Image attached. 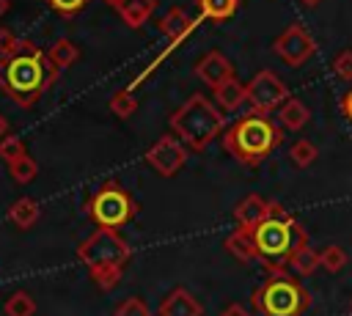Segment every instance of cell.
Segmentation results:
<instances>
[{
  "label": "cell",
  "instance_id": "obj_1",
  "mask_svg": "<svg viewBox=\"0 0 352 316\" xmlns=\"http://www.w3.org/2000/svg\"><path fill=\"white\" fill-rule=\"evenodd\" d=\"M60 69H55L44 49L33 41L19 38L11 55L0 58V91L19 107H33L50 85H55Z\"/></svg>",
  "mask_w": 352,
  "mask_h": 316
},
{
  "label": "cell",
  "instance_id": "obj_2",
  "mask_svg": "<svg viewBox=\"0 0 352 316\" xmlns=\"http://www.w3.org/2000/svg\"><path fill=\"white\" fill-rule=\"evenodd\" d=\"M253 236V245L258 250V261L264 264L267 275H280L289 272V261L292 256L308 245V234L300 225V220H294L283 206L270 214L267 220H261L258 225L248 228Z\"/></svg>",
  "mask_w": 352,
  "mask_h": 316
},
{
  "label": "cell",
  "instance_id": "obj_3",
  "mask_svg": "<svg viewBox=\"0 0 352 316\" xmlns=\"http://www.w3.org/2000/svg\"><path fill=\"white\" fill-rule=\"evenodd\" d=\"M77 258L85 264L91 280L99 289L110 291L124 278V269H126V264L132 258V247L124 242V236L118 231L96 228L88 239L80 242Z\"/></svg>",
  "mask_w": 352,
  "mask_h": 316
},
{
  "label": "cell",
  "instance_id": "obj_4",
  "mask_svg": "<svg viewBox=\"0 0 352 316\" xmlns=\"http://www.w3.org/2000/svg\"><path fill=\"white\" fill-rule=\"evenodd\" d=\"M283 140V132L267 118V115H258V113H250L245 118H239L234 126L226 129L223 135V148L239 159L242 165H258L261 159H267L272 154L275 146H280Z\"/></svg>",
  "mask_w": 352,
  "mask_h": 316
},
{
  "label": "cell",
  "instance_id": "obj_5",
  "mask_svg": "<svg viewBox=\"0 0 352 316\" xmlns=\"http://www.w3.org/2000/svg\"><path fill=\"white\" fill-rule=\"evenodd\" d=\"M226 126L223 113L201 93H192L182 107L173 110L170 115V129L173 135L192 151H204Z\"/></svg>",
  "mask_w": 352,
  "mask_h": 316
},
{
  "label": "cell",
  "instance_id": "obj_6",
  "mask_svg": "<svg viewBox=\"0 0 352 316\" xmlns=\"http://www.w3.org/2000/svg\"><path fill=\"white\" fill-rule=\"evenodd\" d=\"M308 308L311 294L292 272L270 275L253 291V311L261 316H302Z\"/></svg>",
  "mask_w": 352,
  "mask_h": 316
},
{
  "label": "cell",
  "instance_id": "obj_7",
  "mask_svg": "<svg viewBox=\"0 0 352 316\" xmlns=\"http://www.w3.org/2000/svg\"><path fill=\"white\" fill-rule=\"evenodd\" d=\"M85 214L94 220L96 228H110V231H121L135 214H138V203L129 195V190H124L118 181H104L88 201H85Z\"/></svg>",
  "mask_w": 352,
  "mask_h": 316
},
{
  "label": "cell",
  "instance_id": "obj_8",
  "mask_svg": "<svg viewBox=\"0 0 352 316\" xmlns=\"http://www.w3.org/2000/svg\"><path fill=\"white\" fill-rule=\"evenodd\" d=\"M245 88H248V104H250L253 113H258V115L272 113L275 107H280V104L289 99L286 82H283L275 71H270V69H261L258 74H253V80H250Z\"/></svg>",
  "mask_w": 352,
  "mask_h": 316
},
{
  "label": "cell",
  "instance_id": "obj_9",
  "mask_svg": "<svg viewBox=\"0 0 352 316\" xmlns=\"http://www.w3.org/2000/svg\"><path fill=\"white\" fill-rule=\"evenodd\" d=\"M272 52H275L283 63H289V66H302L305 60L314 58L316 41L311 38V33H308L300 22H294V25H289V27L272 41Z\"/></svg>",
  "mask_w": 352,
  "mask_h": 316
},
{
  "label": "cell",
  "instance_id": "obj_10",
  "mask_svg": "<svg viewBox=\"0 0 352 316\" xmlns=\"http://www.w3.org/2000/svg\"><path fill=\"white\" fill-rule=\"evenodd\" d=\"M146 162L160 173V176H173L184 162H187V148L179 137L173 135H162L148 151H146Z\"/></svg>",
  "mask_w": 352,
  "mask_h": 316
},
{
  "label": "cell",
  "instance_id": "obj_11",
  "mask_svg": "<svg viewBox=\"0 0 352 316\" xmlns=\"http://www.w3.org/2000/svg\"><path fill=\"white\" fill-rule=\"evenodd\" d=\"M195 74H198V80H201L204 85H209V88L214 91V88H220L223 82L234 80V66H231V60H228L223 52L212 49V52H206V55L195 63Z\"/></svg>",
  "mask_w": 352,
  "mask_h": 316
},
{
  "label": "cell",
  "instance_id": "obj_12",
  "mask_svg": "<svg viewBox=\"0 0 352 316\" xmlns=\"http://www.w3.org/2000/svg\"><path fill=\"white\" fill-rule=\"evenodd\" d=\"M280 209V203L278 201H270V198H261V195H245L239 203H236V209H234V220H236V225L239 228H253V225H258L261 220H267L270 214H275Z\"/></svg>",
  "mask_w": 352,
  "mask_h": 316
},
{
  "label": "cell",
  "instance_id": "obj_13",
  "mask_svg": "<svg viewBox=\"0 0 352 316\" xmlns=\"http://www.w3.org/2000/svg\"><path fill=\"white\" fill-rule=\"evenodd\" d=\"M157 27H160V33L168 38V47L176 49V47L198 27V19H192L184 8H170V11L157 22Z\"/></svg>",
  "mask_w": 352,
  "mask_h": 316
},
{
  "label": "cell",
  "instance_id": "obj_14",
  "mask_svg": "<svg viewBox=\"0 0 352 316\" xmlns=\"http://www.w3.org/2000/svg\"><path fill=\"white\" fill-rule=\"evenodd\" d=\"M160 316H204V308L201 302L182 286L170 289L162 300H160V308H157Z\"/></svg>",
  "mask_w": 352,
  "mask_h": 316
},
{
  "label": "cell",
  "instance_id": "obj_15",
  "mask_svg": "<svg viewBox=\"0 0 352 316\" xmlns=\"http://www.w3.org/2000/svg\"><path fill=\"white\" fill-rule=\"evenodd\" d=\"M154 8H157V0H121V3L116 5V11L121 14L124 25L132 27V30L143 27V25L151 19Z\"/></svg>",
  "mask_w": 352,
  "mask_h": 316
},
{
  "label": "cell",
  "instance_id": "obj_16",
  "mask_svg": "<svg viewBox=\"0 0 352 316\" xmlns=\"http://www.w3.org/2000/svg\"><path fill=\"white\" fill-rule=\"evenodd\" d=\"M38 217H41V209H38V203H36L33 198H28V195L16 198V201L8 206V220H11L19 231L33 228V225L38 223Z\"/></svg>",
  "mask_w": 352,
  "mask_h": 316
},
{
  "label": "cell",
  "instance_id": "obj_17",
  "mask_svg": "<svg viewBox=\"0 0 352 316\" xmlns=\"http://www.w3.org/2000/svg\"><path fill=\"white\" fill-rule=\"evenodd\" d=\"M226 250H228V256H234V258L242 261V264L258 261V250H256L253 236H250L248 228H236L231 236H226Z\"/></svg>",
  "mask_w": 352,
  "mask_h": 316
},
{
  "label": "cell",
  "instance_id": "obj_18",
  "mask_svg": "<svg viewBox=\"0 0 352 316\" xmlns=\"http://www.w3.org/2000/svg\"><path fill=\"white\" fill-rule=\"evenodd\" d=\"M278 118H280V124H283L286 129L297 132V129H302V126L311 121V110L305 107V102H300V99L289 96V99L280 104V110H278Z\"/></svg>",
  "mask_w": 352,
  "mask_h": 316
},
{
  "label": "cell",
  "instance_id": "obj_19",
  "mask_svg": "<svg viewBox=\"0 0 352 316\" xmlns=\"http://www.w3.org/2000/svg\"><path fill=\"white\" fill-rule=\"evenodd\" d=\"M44 52H47V58H50V63L55 69H69L80 58V47L74 41H69V38H55L52 47L44 49Z\"/></svg>",
  "mask_w": 352,
  "mask_h": 316
},
{
  "label": "cell",
  "instance_id": "obj_20",
  "mask_svg": "<svg viewBox=\"0 0 352 316\" xmlns=\"http://www.w3.org/2000/svg\"><path fill=\"white\" fill-rule=\"evenodd\" d=\"M214 99L223 110H236L242 102H248V88L234 77V80L223 82L220 88H214Z\"/></svg>",
  "mask_w": 352,
  "mask_h": 316
},
{
  "label": "cell",
  "instance_id": "obj_21",
  "mask_svg": "<svg viewBox=\"0 0 352 316\" xmlns=\"http://www.w3.org/2000/svg\"><path fill=\"white\" fill-rule=\"evenodd\" d=\"M239 0H198L201 16L204 19H214V22H226L236 14Z\"/></svg>",
  "mask_w": 352,
  "mask_h": 316
},
{
  "label": "cell",
  "instance_id": "obj_22",
  "mask_svg": "<svg viewBox=\"0 0 352 316\" xmlns=\"http://www.w3.org/2000/svg\"><path fill=\"white\" fill-rule=\"evenodd\" d=\"M322 264H319V253L314 250V247H300L294 256H292V261H289V269L294 272V275H300V278H308V275H314L316 269H319Z\"/></svg>",
  "mask_w": 352,
  "mask_h": 316
},
{
  "label": "cell",
  "instance_id": "obj_23",
  "mask_svg": "<svg viewBox=\"0 0 352 316\" xmlns=\"http://www.w3.org/2000/svg\"><path fill=\"white\" fill-rule=\"evenodd\" d=\"M8 173L16 184H30L36 176H38V162L30 157V154H22L19 159L8 162Z\"/></svg>",
  "mask_w": 352,
  "mask_h": 316
},
{
  "label": "cell",
  "instance_id": "obj_24",
  "mask_svg": "<svg viewBox=\"0 0 352 316\" xmlns=\"http://www.w3.org/2000/svg\"><path fill=\"white\" fill-rule=\"evenodd\" d=\"M107 107H110V113H113V115H118V118H129V115L138 110V99L132 96V91H129V88H118V91L110 96Z\"/></svg>",
  "mask_w": 352,
  "mask_h": 316
},
{
  "label": "cell",
  "instance_id": "obj_25",
  "mask_svg": "<svg viewBox=\"0 0 352 316\" xmlns=\"http://www.w3.org/2000/svg\"><path fill=\"white\" fill-rule=\"evenodd\" d=\"M6 316H33L36 313V300L28 291H14L6 300Z\"/></svg>",
  "mask_w": 352,
  "mask_h": 316
},
{
  "label": "cell",
  "instance_id": "obj_26",
  "mask_svg": "<svg viewBox=\"0 0 352 316\" xmlns=\"http://www.w3.org/2000/svg\"><path fill=\"white\" fill-rule=\"evenodd\" d=\"M316 146L311 143V140H297L292 148H289V159L297 165V168H308V165H314V159H316Z\"/></svg>",
  "mask_w": 352,
  "mask_h": 316
},
{
  "label": "cell",
  "instance_id": "obj_27",
  "mask_svg": "<svg viewBox=\"0 0 352 316\" xmlns=\"http://www.w3.org/2000/svg\"><path fill=\"white\" fill-rule=\"evenodd\" d=\"M319 264L324 272H341L346 267V253L338 247V245H327L322 253H319Z\"/></svg>",
  "mask_w": 352,
  "mask_h": 316
},
{
  "label": "cell",
  "instance_id": "obj_28",
  "mask_svg": "<svg viewBox=\"0 0 352 316\" xmlns=\"http://www.w3.org/2000/svg\"><path fill=\"white\" fill-rule=\"evenodd\" d=\"M22 154H28L22 137H16V135H6V137L0 140V159H3L6 165L14 162V159H19Z\"/></svg>",
  "mask_w": 352,
  "mask_h": 316
},
{
  "label": "cell",
  "instance_id": "obj_29",
  "mask_svg": "<svg viewBox=\"0 0 352 316\" xmlns=\"http://www.w3.org/2000/svg\"><path fill=\"white\" fill-rule=\"evenodd\" d=\"M333 74L344 82H352V49H341L333 58Z\"/></svg>",
  "mask_w": 352,
  "mask_h": 316
},
{
  "label": "cell",
  "instance_id": "obj_30",
  "mask_svg": "<svg viewBox=\"0 0 352 316\" xmlns=\"http://www.w3.org/2000/svg\"><path fill=\"white\" fill-rule=\"evenodd\" d=\"M116 316H151V308L140 297H129L116 308Z\"/></svg>",
  "mask_w": 352,
  "mask_h": 316
},
{
  "label": "cell",
  "instance_id": "obj_31",
  "mask_svg": "<svg viewBox=\"0 0 352 316\" xmlns=\"http://www.w3.org/2000/svg\"><path fill=\"white\" fill-rule=\"evenodd\" d=\"M85 3L88 0H47V5L55 11V14H60V16H77L82 8H85Z\"/></svg>",
  "mask_w": 352,
  "mask_h": 316
},
{
  "label": "cell",
  "instance_id": "obj_32",
  "mask_svg": "<svg viewBox=\"0 0 352 316\" xmlns=\"http://www.w3.org/2000/svg\"><path fill=\"white\" fill-rule=\"evenodd\" d=\"M16 47H19V38H16L11 30L0 27V58H3V55H11Z\"/></svg>",
  "mask_w": 352,
  "mask_h": 316
},
{
  "label": "cell",
  "instance_id": "obj_33",
  "mask_svg": "<svg viewBox=\"0 0 352 316\" xmlns=\"http://www.w3.org/2000/svg\"><path fill=\"white\" fill-rule=\"evenodd\" d=\"M220 316H253V313H250L245 305H239V302H236V305H228V308H226Z\"/></svg>",
  "mask_w": 352,
  "mask_h": 316
},
{
  "label": "cell",
  "instance_id": "obj_34",
  "mask_svg": "<svg viewBox=\"0 0 352 316\" xmlns=\"http://www.w3.org/2000/svg\"><path fill=\"white\" fill-rule=\"evenodd\" d=\"M341 110H344V115L352 121V91L344 93V99H341Z\"/></svg>",
  "mask_w": 352,
  "mask_h": 316
},
{
  "label": "cell",
  "instance_id": "obj_35",
  "mask_svg": "<svg viewBox=\"0 0 352 316\" xmlns=\"http://www.w3.org/2000/svg\"><path fill=\"white\" fill-rule=\"evenodd\" d=\"M6 135H8V124H6V118L0 115V140H3Z\"/></svg>",
  "mask_w": 352,
  "mask_h": 316
},
{
  "label": "cell",
  "instance_id": "obj_36",
  "mask_svg": "<svg viewBox=\"0 0 352 316\" xmlns=\"http://www.w3.org/2000/svg\"><path fill=\"white\" fill-rule=\"evenodd\" d=\"M8 5H11V3H8V0H0V16H3V14H6V11H8Z\"/></svg>",
  "mask_w": 352,
  "mask_h": 316
},
{
  "label": "cell",
  "instance_id": "obj_37",
  "mask_svg": "<svg viewBox=\"0 0 352 316\" xmlns=\"http://www.w3.org/2000/svg\"><path fill=\"white\" fill-rule=\"evenodd\" d=\"M300 3H302V5H308V8H311V5H319V3H322V0H300Z\"/></svg>",
  "mask_w": 352,
  "mask_h": 316
},
{
  "label": "cell",
  "instance_id": "obj_38",
  "mask_svg": "<svg viewBox=\"0 0 352 316\" xmlns=\"http://www.w3.org/2000/svg\"><path fill=\"white\" fill-rule=\"evenodd\" d=\"M104 3H110V5H118V3H121V0H104Z\"/></svg>",
  "mask_w": 352,
  "mask_h": 316
},
{
  "label": "cell",
  "instance_id": "obj_39",
  "mask_svg": "<svg viewBox=\"0 0 352 316\" xmlns=\"http://www.w3.org/2000/svg\"><path fill=\"white\" fill-rule=\"evenodd\" d=\"M349 313H352V305H349Z\"/></svg>",
  "mask_w": 352,
  "mask_h": 316
}]
</instances>
